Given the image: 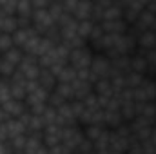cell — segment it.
<instances>
[{
  "label": "cell",
  "mask_w": 156,
  "mask_h": 154,
  "mask_svg": "<svg viewBox=\"0 0 156 154\" xmlns=\"http://www.w3.org/2000/svg\"><path fill=\"white\" fill-rule=\"evenodd\" d=\"M9 120V116H7V113L4 111V107L0 105V123H4V121H7Z\"/></svg>",
  "instance_id": "obj_20"
},
{
  "label": "cell",
  "mask_w": 156,
  "mask_h": 154,
  "mask_svg": "<svg viewBox=\"0 0 156 154\" xmlns=\"http://www.w3.org/2000/svg\"><path fill=\"white\" fill-rule=\"evenodd\" d=\"M2 107H4V111L7 113L9 118H20V116L27 111L26 102H24V100H16V98L9 100V102H7V103H4Z\"/></svg>",
  "instance_id": "obj_7"
},
{
  "label": "cell",
  "mask_w": 156,
  "mask_h": 154,
  "mask_svg": "<svg viewBox=\"0 0 156 154\" xmlns=\"http://www.w3.org/2000/svg\"><path fill=\"white\" fill-rule=\"evenodd\" d=\"M0 140H2V142H9V129H7L5 121L0 123Z\"/></svg>",
  "instance_id": "obj_18"
},
{
  "label": "cell",
  "mask_w": 156,
  "mask_h": 154,
  "mask_svg": "<svg viewBox=\"0 0 156 154\" xmlns=\"http://www.w3.org/2000/svg\"><path fill=\"white\" fill-rule=\"evenodd\" d=\"M11 147H9V142H2L0 140V154H11Z\"/></svg>",
  "instance_id": "obj_19"
},
{
  "label": "cell",
  "mask_w": 156,
  "mask_h": 154,
  "mask_svg": "<svg viewBox=\"0 0 156 154\" xmlns=\"http://www.w3.org/2000/svg\"><path fill=\"white\" fill-rule=\"evenodd\" d=\"M15 73H16V67H15L11 62H7V60L0 54V78H2V80H9Z\"/></svg>",
  "instance_id": "obj_14"
},
{
  "label": "cell",
  "mask_w": 156,
  "mask_h": 154,
  "mask_svg": "<svg viewBox=\"0 0 156 154\" xmlns=\"http://www.w3.org/2000/svg\"><path fill=\"white\" fill-rule=\"evenodd\" d=\"M16 29H18V18H16V15L0 13V31H2V33L13 35Z\"/></svg>",
  "instance_id": "obj_8"
},
{
  "label": "cell",
  "mask_w": 156,
  "mask_h": 154,
  "mask_svg": "<svg viewBox=\"0 0 156 154\" xmlns=\"http://www.w3.org/2000/svg\"><path fill=\"white\" fill-rule=\"evenodd\" d=\"M78 120L75 113H73V107H71V102H67L66 105H62L58 109V125L62 127H71V125H76Z\"/></svg>",
  "instance_id": "obj_6"
},
{
  "label": "cell",
  "mask_w": 156,
  "mask_h": 154,
  "mask_svg": "<svg viewBox=\"0 0 156 154\" xmlns=\"http://www.w3.org/2000/svg\"><path fill=\"white\" fill-rule=\"evenodd\" d=\"M93 56H94V51L91 49V45H82L71 51V56H69V64L80 71V69H89L91 67V62H93Z\"/></svg>",
  "instance_id": "obj_1"
},
{
  "label": "cell",
  "mask_w": 156,
  "mask_h": 154,
  "mask_svg": "<svg viewBox=\"0 0 156 154\" xmlns=\"http://www.w3.org/2000/svg\"><path fill=\"white\" fill-rule=\"evenodd\" d=\"M27 80H38L40 71H42V65H40L38 58L33 56V54H26L24 60L20 62V65L16 67Z\"/></svg>",
  "instance_id": "obj_2"
},
{
  "label": "cell",
  "mask_w": 156,
  "mask_h": 154,
  "mask_svg": "<svg viewBox=\"0 0 156 154\" xmlns=\"http://www.w3.org/2000/svg\"><path fill=\"white\" fill-rule=\"evenodd\" d=\"M31 2H33L35 11L37 9H49V5L53 4V0H31Z\"/></svg>",
  "instance_id": "obj_17"
},
{
  "label": "cell",
  "mask_w": 156,
  "mask_h": 154,
  "mask_svg": "<svg viewBox=\"0 0 156 154\" xmlns=\"http://www.w3.org/2000/svg\"><path fill=\"white\" fill-rule=\"evenodd\" d=\"M2 56H4L7 62H11L15 67H18V65H20V62L24 60L26 53H24V49H20V47H16V45H15L13 49H9V51H7V53H4Z\"/></svg>",
  "instance_id": "obj_12"
},
{
  "label": "cell",
  "mask_w": 156,
  "mask_h": 154,
  "mask_svg": "<svg viewBox=\"0 0 156 154\" xmlns=\"http://www.w3.org/2000/svg\"><path fill=\"white\" fill-rule=\"evenodd\" d=\"M69 154H76V152H69Z\"/></svg>",
  "instance_id": "obj_21"
},
{
  "label": "cell",
  "mask_w": 156,
  "mask_h": 154,
  "mask_svg": "<svg viewBox=\"0 0 156 154\" xmlns=\"http://www.w3.org/2000/svg\"><path fill=\"white\" fill-rule=\"evenodd\" d=\"M0 35H2V31H0Z\"/></svg>",
  "instance_id": "obj_22"
},
{
  "label": "cell",
  "mask_w": 156,
  "mask_h": 154,
  "mask_svg": "<svg viewBox=\"0 0 156 154\" xmlns=\"http://www.w3.org/2000/svg\"><path fill=\"white\" fill-rule=\"evenodd\" d=\"M73 16L78 22L82 20H93V0H78L76 7L73 11Z\"/></svg>",
  "instance_id": "obj_5"
},
{
  "label": "cell",
  "mask_w": 156,
  "mask_h": 154,
  "mask_svg": "<svg viewBox=\"0 0 156 154\" xmlns=\"http://www.w3.org/2000/svg\"><path fill=\"white\" fill-rule=\"evenodd\" d=\"M62 134H64V127L55 123L44 129V143L45 147H56L62 143Z\"/></svg>",
  "instance_id": "obj_4"
},
{
  "label": "cell",
  "mask_w": 156,
  "mask_h": 154,
  "mask_svg": "<svg viewBox=\"0 0 156 154\" xmlns=\"http://www.w3.org/2000/svg\"><path fill=\"white\" fill-rule=\"evenodd\" d=\"M42 120H44V125H45V127L58 123V109H55V107L47 105V109H45V111H44V114H42Z\"/></svg>",
  "instance_id": "obj_15"
},
{
  "label": "cell",
  "mask_w": 156,
  "mask_h": 154,
  "mask_svg": "<svg viewBox=\"0 0 156 154\" xmlns=\"http://www.w3.org/2000/svg\"><path fill=\"white\" fill-rule=\"evenodd\" d=\"M105 129H107V127H105L104 123H93V125H85V127H83V134H85L87 140L96 142V140L104 134Z\"/></svg>",
  "instance_id": "obj_10"
},
{
  "label": "cell",
  "mask_w": 156,
  "mask_h": 154,
  "mask_svg": "<svg viewBox=\"0 0 156 154\" xmlns=\"http://www.w3.org/2000/svg\"><path fill=\"white\" fill-rule=\"evenodd\" d=\"M38 83L45 89V91H55V87H56V83H58V78L55 76V73L51 71V69H44L42 67V71H40V76H38Z\"/></svg>",
  "instance_id": "obj_9"
},
{
  "label": "cell",
  "mask_w": 156,
  "mask_h": 154,
  "mask_svg": "<svg viewBox=\"0 0 156 154\" xmlns=\"http://www.w3.org/2000/svg\"><path fill=\"white\" fill-rule=\"evenodd\" d=\"M33 26L40 35H45L53 26H56V22H55L53 15L49 13V9H37L33 13Z\"/></svg>",
  "instance_id": "obj_3"
},
{
  "label": "cell",
  "mask_w": 156,
  "mask_h": 154,
  "mask_svg": "<svg viewBox=\"0 0 156 154\" xmlns=\"http://www.w3.org/2000/svg\"><path fill=\"white\" fill-rule=\"evenodd\" d=\"M33 13H35V7H33L31 0H18L16 16H20V18H31L33 20Z\"/></svg>",
  "instance_id": "obj_11"
},
{
  "label": "cell",
  "mask_w": 156,
  "mask_h": 154,
  "mask_svg": "<svg viewBox=\"0 0 156 154\" xmlns=\"http://www.w3.org/2000/svg\"><path fill=\"white\" fill-rule=\"evenodd\" d=\"M26 143H27V134H20V136H15L13 140H9V147L15 154H24Z\"/></svg>",
  "instance_id": "obj_13"
},
{
  "label": "cell",
  "mask_w": 156,
  "mask_h": 154,
  "mask_svg": "<svg viewBox=\"0 0 156 154\" xmlns=\"http://www.w3.org/2000/svg\"><path fill=\"white\" fill-rule=\"evenodd\" d=\"M13 47H15L13 35H9V33H2V35H0V54L7 53V51L13 49Z\"/></svg>",
  "instance_id": "obj_16"
}]
</instances>
